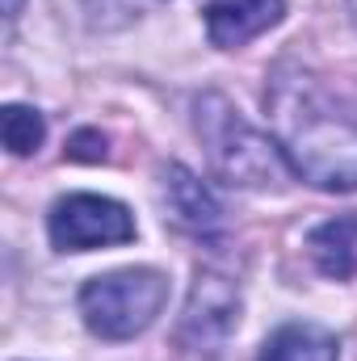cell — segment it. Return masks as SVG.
I'll return each instance as SVG.
<instances>
[{
    "mask_svg": "<svg viewBox=\"0 0 357 361\" xmlns=\"http://www.w3.org/2000/svg\"><path fill=\"white\" fill-rule=\"evenodd\" d=\"M277 147L294 177L324 193L357 189V114L341 105L315 76L282 68L265 92Z\"/></svg>",
    "mask_w": 357,
    "mask_h": 361,
    "instance_id": "cell-1",
    "label": "cell"
},
{
    "mask_svg": "<svg viewBox=\"0 0 357 361\" xmlns=\"http://www.w3.org/2000/svg\"><path fill=\"white\" fill-rule=\"evenodd\" d=\"M193 130L210 173L231 189H277L290 173L277 139L257 130L223 92H202L193 101Z\"/></svg>",
    "mask_w": 357,
    "mask_h": 361,
    "instance_id": "cell-2",
    "label": "cell"
},
{
    "mask_svg": "<svg viewBox=\"0 0 357 361\" xmlns=\"http://www.w3.org/2000/svg\"><path fill=\"white\" fill-rule=\"evenodd\" d=\"M169 302V277L147 265L109 269L85 281L80 290V319L101 341H135L147 332Z\"/></svg>",
    "mask_w": 357,
    "mask_h": 361,
    "instance_id": "cell-3",
    "label": "cell"
},
{
    "mask_svg": "<svg viewBox=\"0 0 357 361\" xmlns=\"http://www.w3.org/2000/svg\"><path fill=\"white\" fill-rule=\"evenodd\" d=\"M51 244L59 252H92V248H114L135 240V214L101 193H68L51 206L47 219Z\"/></svg>",
    "mask_w": 357,
    "mask_h": 361,
    "instance_id": "cell-4",
    "label": "cell"
},
{
    "mask_svg": "<svg viewBox=\"0 0 357 361\" xmlns=\"http://www.w3.org/2000/svg\"><path fill=\"white\" fill-rule=\"evenodd\" d=\"M236 328H240V286L227 273L198 269L177 328L181 345L189 353H214L227 345V336Z\"/></svg>",
    "mask_w": 357,
    "mask_h": 361,
    "instance_id": "cell-5",
    "label": "cell"
},
{
    "mask_svg": "<svg viewBox=\"0 0 357 361\" xmlns=\"http://www.w3.org/2000/svg\"><path fill=\"white\" fill-rule=\"evenodd\" d=\"M160 206H164V219L181 231H189V235H214L219 223H223L219 197L185 164H164L160 169Z\"/></svg>",
    "mask_w": 357,
    "mask_h": 361,
    "instance_id": "cell-6",
    "label": "cell"
},
{
    "mask_svg": "<svg viewBox=\"0 0 357 361\" xmlns=\"http://www.w3.org/2000/svg\"><path fill=\"white\" fill-rule=\"evenodd\" d=\"M286 17V0H202V21L214 47L236 51Z\"/></svg>",
    "mask_w": 357,
    "mask_h": 361,
    "instance_id": "cell-7",
    "label": "cell"
},
{
    "mask_svg": "<svg viewBox=\"0 0 357 361\" xmlns=\"http://www.w3.org/2000/svg\"><path fill=\"white\" fill-rule=\"evenodd\" d=\"M257 361H341V341L324 324L294 319V324H282L261 345Z\"/></svg>",
    "mask_w": 357,
    "mask_h": 361,
    "instance_id": "cell-8",
    "label": "cell"
},
{
    "mask_svg": "<svg viewBox=\"0 0 357 361\" xmlns=\"http://www.w3.org/2000/svg\"><path fill=\"white\" fill-rule=\"evenodd\" d=\"M307 252L324 277L349 281L357 273V214H337V219L320 223L307 240Z\"/></svg>",
    "mask_w": 357,
    "mask_h": 361,
    "instance_id": "cell-9",
    "label": "cell"
},
{
    "mask_svg": "<svg viewBox=\"0 0 357 361\" xmlns=\"http://www.w3.org/2000/svg\"><path fill=\"white\" fill-rule=\"evenodd\" d=\"M0 126H4V147L13 156H34L42 147V139H47V122L30 105H4V122Z\"/></svg>",
    "mask_w": 357,
    "mask_h": 361,
    "instance_id": "cell-10",
    "label": "cell"
},
{
    "mask_svg": "<svg viewBox=\"0 0 357 361\" xmlns=\"http://www.w3.org/2000/svg\"><path fill=\"white\" fill-rule=\"evenodd\" d=\"M68 156H72V160H101V156H105V139H101L97 130H80V135L72 139Z\"/></svg>",
    "mask_w": 357,
    "mask_h": 361,
    "instance_id": "cell-11",
    "label": "cell"
},
{
    "mask_svg": "<svg viewBox=\"0 0 357 361\" xmlns=\"http://www.w3.org/2000/svg\"><path fill=\"white\" fill-rule=\"evenodd\" d=\"M17 13H21V0H4V21H8V25L17 21Z\"/></svg>",
    "mask_w": 357,
    "mask_h": 361,
    "instance_id": "cell-12",
    "label": "cell"
},
{
    "mask_svg": "<svg viewBox=\"0 0 357 361\" xmlns=\"http://www.w3.org/2000/svg\"><path fill=\"white\" fill-rule=\"evenodd\" d=\"M349 13H353V21H357V0H349Z\"/></svg>",
    "mask_w": 357,
    "mask_h": 361,
    "instance_id": "cell-13",
    "label": "cell"
}]
</instances>
